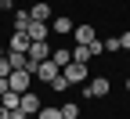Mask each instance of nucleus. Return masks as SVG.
<instances>
[{"label": "nucleus", "instance_id": "nucleus-20", "mask_svg": "<svg viewBox=\"0 0 130 119\" xmlns=\"http://www.w3.org/2000/svg\"><path fill=\"white\" fill-rule=\"evenodd\" d=\"M7 90H11V87H7V79L0 76V94H7Z\"/></svg>", "mask_w": 130, "mask_h": 119}, {"label": "nucleus", "instance_id": "nucleus-14", "mask_svg": "<svg viewBox=\"0 0 130 119\" xmlns=\"http://www.w3.org/2000/svg\"><path fill=\"white\" fill-rule=\"evenodd\" d=\"M36 119H65V115H61V108H40Z\"/></svg>", "mask_w": 130, "mask_h": 119}, {"label": "nucleus", "instance_id": "nucleus-25", "mask_svg": "<svg viewBox=\"0 0 130 119\" xmlns=\"http://www.w3.org/2000/svg\"><path fill=\"white\" fill-rule=\"evenodd\" d=\"M126 90H130V79H126Z\"/></svg>", "mask_w": 130, "mask_h": 119}, {"label": "nucleus", "instance_id": "nucleus-3", "mask_svg": "<svg viewBox=\"0 0 130 119\" xmlns=\"http://www.w3.org/2000/svg\"><path fill=\"white\" fill-rule=\"evenodd\" d=\"M61 72H65V79H69V83H87V61H76V58H72Z\"/></svg>", "mask_w": 130, "mask_h": 119}, {"label": "nucleus", "instance_id": "nucleus-13", "mask_svg": "<svg viewBox=\"0 0 130 119\" xmlns=\"http://www.w3.org/2000/svg\"><path fill=\"white\" fill-rule=\"evenodd\" d=\"M7 61H11V72H14V69H29V54H22V50H11Z\"/></svg>", "mask_w": 130, "mask_h": 119}, {"label": "nucleus", "instance_id": "nucleus-16", "mask_svg": "<svg viewBox=\"0 0 130 119\" xmlns=\"http://www.w3.org/2000/svg\"><path fill=\"white\" fill-rule=\"evenodd\" d=\"M61 115H65V119H76V115H79V105H72V101L61 105Z\"/></svg>", "mask_w": 130, "mask_h": 119}, {"label": "nucleus", "instance_id": "nucleus-11", "mask_svg": "<svg viewBox=\"0 0 130 119\" xmlns=\"http://www.w3.org/2000/svg\"><path fill=\"white\" fill-rule=\"evenodd\" d=\"M72 36H76V43H94V40H98V36H94V25H76Z\"/></svg>", "mask_w": 130, "mask_h": 119}, {"label": "nucleus", "instance_id": "nucleus-10", "mask_svg": "<svg viewBox=\"0 0 130 119\" xmlns=\"http://www.w3.org/2000/svg\"><path fill=\"white\" fill-rule=\"evenodd\" d=\"M40 108H43V105H40V97L25 90V94H22V112H25V115H36Z\"/></svg>", "mask_w": 130, "mask_h": 119}, {"label": "nucleus", "instance_id": "nucleus-9", "mask_svg": "<svg viewBox=\"0 0 130 119\" xmlns=\"http://www.w3.org/2000/svg\"><path fill=\"white\" fill-rule=\"evenodd\" d=\"M29 18H32V22H51V18H54V11H51V4H43V0H40V4L29 11Z\"/></svg>", "mask_w": 130, "mask_h": 119}, {"label": "nucleus", "instance_id": "nucleus-6", "mask_svg": "<svg viewBox=\"0 0 130 119\" xmlns=\"http://www.w3.org/2000/svg\"><path fill=\"white\" fill-rule=\"evenodd\" d=\"M25 32H29V40H47L51 36V22H29Z\"/></svg>", "mask_w": 130, "mask_h": 119}, {"label": "nucleus", "instance_id": "nucleus-5", "mask_svg": "<svg viewBox=\"0 0 130 119\" xmlns=\"http://www.w3.org/2000/svg\"><path fill=\"white\" fill-rule=\"evenodd\" d=\"M58 72H61V69H58V65H54L51 58H47V61H40V65H36V72H32V76H36V79H43V83H51Z\"/></svg>", "mask_w": 130, "mask_h": 119}, {"label": "nucleus", "instance_id": "nucleus-19", "mask_svg": "<svg viewBox=\"0 0 130 119\" xmlns=\"http://www.w3.org/2000/svg\"><path fill=\"white\" fill-rule=\"evenodd\" d=\"M119 47H123V50H130V29H123V36H119Z\"/></svg>", "mask_w": 130, "mask_h": 119}, {"label": "nucleus", "instance_id": "nucleus-7", "mask_svg": "<svg viewBox=\"0 0 130 119\" xmlns=\"http://www.w3.org/2000/svg\"><path fill=\"white\" fill-rule=\"evenodd\" d=\"M29 32L25 29H11V50H22V54H25V50H29Z\"/></svg>", "mask_w": 130, "mask_h": 119}, {"label": "nucleus", "instance_id": "nucleus-22", "mask_svg": "<svg viewBox=\"0 0 130 119\" xmlns=\"http://www.w3.org/2000/svg\"><path fill=\"white\" fill-rule=\"evenodd\" d=\"M0 119H11V112H7V108H4V105H0Z\"/></svg>", "mask_w": 130, "mask_h": 119}, {"label": "nucleus", "instance_id": "nucleus-21", "mask_svg": "<svg viewBox=\"0 0 130 119\" xmlns=\"http://www.w3.org/2000/svg\"><path fill=\"white\" fill-rule=\"evenodd\" d=\"M14 4H11V0H0V11H11Z\"/></svg>", "mask_w": 130, "mask_h": 119}, {"label": "nucleus", "instance_id": "nucleus-18", "mask_svg": "<svg viewBox=\"0 0 130 119\" xmlns=\"http://www.w3.org/2000/svg\"><path fill=\"white\" fill-rule=\"evenodd\" d=\"M105 50H123V47H119V36H112V40H105Z\"/></svg>", "mask_w": 130, "mask_h": 119}, {"label": "nucleus", "instance_id": "nucleus-4", "mask_svg": "<svg viewBox=\"0 0 130 119\" xmlns=\"http://www.w3.org/2000/svg\"><path fill=\"white\" fill-rule=\"evenodd\" d=\"M108 87H112V83L105 79V76H94V79H87V87H83V94L94 101V97H105L108 94Z\"/></svg>", "mask_w": 130, "mask_h": 119}, {"label": "nucleus", "instance_id": "nucleus-1", "mask_svg": "<svg viewBox=\"0 0 130 119\" xmlns=\"http://www.w3.org/2000/svg\"><path fill=\"white\" fill-rule=\"evenodd\" d=\"M25 54H29V72H36V65L51 58V43H47V40H32Z\"/></svg>", "mask_w": 130, "mask_h": 119}, {"label": "nucleus", "instance_id": "nucleus-24", "mask_svg": "<svg viewBox=\"0 0 130 119\" xmlns=\"http://www.w3.org/2000/svg\"><path fill=\"white\" fill-rule=\"evenodd\" d=\"M0 58H4V47H0Z\"/></svg>", "mask_w": 130, "mask_h": 119}, {"label": "nucleus", "instance_id": "nucleus-15", "mask_svg": "<svg viewBox=\"0 0 130 119\" xmlns=\"http://www.w3.org/2000/svg\"><path fill=\"white\" fill-rule=\"evenodd\" d=\"M32 18H29V11H14V29H25Z\"/></svg>", "mask_w": 130, "mask_h": 119}, {"label": "nucleus", "instance_id": "nucleus-17", "mask_svg": "<svg viewBox=\"0 0 130 119\" xmlns=\"http://www.w3.org/2000/svg\"><path fill=\"white\" fill-rule=\"evenodd\" d=\"M0 76H4V79L11 76V61H7V58H0Z\"/></svg>", "mask_w": 130, "mask_h": 119}, {"label": "nucleus", "instance_id": "nucleus-12", "mask_svg": "<svg viewBox=\"0 0 130 119\" xmlns=\"http://www.w3.org/2000/svg\"><path fill=\"white\" fill-rule=\"evenodd\" d=\"M51 61L58 65V69H65V65L72 61V50H69V47H58V50H51Z\"/></svg>", "mask_w": 130, "mask_h": 119}, {"label": "nucleus", "instance_id": "nucleus-2", "mask_svg": "<svg viewBox=\"0 0 130 119\" xmlns=\"http://www.w3.org/2000/svg\"><path fill=\"white\" fill-rule=\"evenodd\" d=\"M29 83H32V72H29V69H14V72L7 76V87H11L14 94H25Z\"/></svg>", "mask_w": 130, "mask_h": 119}, {"label": "nucleus", "instance_id": "nucleus-8", "mask_svg": "<svg viewBox=\"0 0 130 119\" xmlns=\"http://www.w3.org/2000/svg\"><path fill=\"white\" fill-rule=\"evenodd\" d=\"M72 29H76V22H72V18H65V14L51 18V32H61V36H72Z\"/></svg>", "mask_w": 130, "mask_h": 119}, {"label": "nucleus", "instance_id": "nucleus-23", "mask_svg": "<svg viewBox=\"0 0 130 119\" xmlns=\"http://www.w3.org/2000/svg\"><path fill=\"white\" fill-rule=\"evenodd\" d=\"M22 119H36V115H22Z\"/></svg>", "mask_w": 130, "mask_h": 119}]
</instances>
